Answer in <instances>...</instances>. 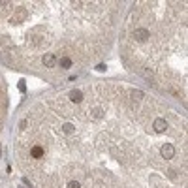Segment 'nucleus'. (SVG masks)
<instances>
[{"label": "nucleus", "instance_id": "obj_7", "mask_svg": "<svg viewBox=\"0 0 188 188\" xmlns=\"http://www.w3.org/2000/svg\"><path fill=\"white\" fill-rule=\"evenodd\" d=\"M58 66H60L62 70H68V68H71V58H68V57H62L60 60H58Z\"/></svg>", "mask_w": 188, "mask_h": 188}, {"label": "nucleus", "instance_id": "obj_11", "mask_svg": "<svg viewBox=\"0 0 188 188\" xmlns=\"http://www.w3.org/2000/svg\"><path fill=\"white\" fill-rule=\"evenodd\" d=\"M26 89V87H25V81H21V83H19V90H25Z\"/></svg>", "mask_w": 188, "mask_h": 188}, {"label": "nucleus", "instance_id": "obj_1", "mask_svg": "<svg viewBox=\"0 0 188 188\" xmlns=\"http://www.w3.org/2000/svg\"><path fill=\"white\" fill-rule=\"evenodd\" d=\"M160 153H162V156L166 158V160H171V158L175 156V147L171 145V143H166V145L160 149Z\"/></svg>", "mask_w": 188, "mask_h": 188}, {"label": "nucleus", "instance_id": "obj_8", "mask_svg": "<svg viewBox=\"0 0 188 188\" xmlns=\"http://www.w3.org/2000/svg\"><path fill=\"white\" fill-rule=\"evenodd\" d=\"M62 132H64V134H74L75 126L71 124V122H66V124H62Z\"/></svg>", "mask_w": 188, "mask_h": 188}, {"label": "nucleus", "instance_id": "obj_12", "mask_svg": "<svg viewBox=\"0 0 188 188\" xmlns=\"http://www.w3.org/2000/svg\"><path fill=\"white\" fill-rule=\"evenodd\" d=\"M21 188H23V186H21Z\"/></svg>", "mask_w": 188, "mask_h": 188}, {"label": "nucleus", "instance_id": "obj_3", "mask_svg": "<svg viewBox=\"0 0 188 188\" xmlns=\"http://www.w3.org/2000/svg\"><path fill=\"white\" fill-rule=\"evenodd\" d=\"M153 128H154V132H156V134H162V132H166V128H167L166 119H156V121H154V124H153Z\"/></svg>", "mask_w": 188, "mask_h": 188}, {"label": "nucleus", "instance_id": "obj_9", "mask_svg": "<svg viewBox=\"0 0 188 188\" xmlns=\"http://www.w3.org/2000/svg\"><path fill=\"white\" fill-rule=\"evenodd\" d=\"M102 107H94L92 109V119H102Z\"/></svg>", "mask_w": 188, "mask_h": 188}, {"label": "nucleus", "instance_id": "obj_10", "mask_svg": "<svg viewBox=\"0 0 188 188\" xmlns=\"http://www.w3.org/2000/svg\"><path fill=\"white\" fill-rule=\"evenodd\" d=\"M68 188H81V185H79L77 181H70L68 182Z\"/></svg>", "mask_w": 188, "mask_h": 188}, {"label": "nucleus", "instance_id": "obj_5", "mask_svg": "<svg viewBox=\"0 0 188 188\" xmlns=\"http://www.w3.org/2000/svg\"><path fill=\"white\" fill-rule=\"evenodd\" d=\"M43 154H45V149L40 147V145H36V147H32V149H30V156L32 158H43Z\"/></svg>", "mask_w": 188, "mask_h": 188}, {"label": "nucleus", "instance_id": "obj_6", "mask_svg": "<svg viewBox=\"0 0 188 188\" xmlns=\"http://www.w3.org/2000/svg\"><path fill=\"white\" fill-rule=\"evenodd\" d=\"M70 100L74 103H79L83 100V92H81V90H71V92H70Z\"/></svg>", "mask_w": 188, "mask_h": 188}, {"label": "nucleus", "instance_id": "obj_4", "mask_svg": "<svg viewBox=\"0 0 188 188\" xmlns=\"http://www.w3.org/2000/svg\"><path fill=\"white\" fill-rule=\"evenodd\" d=\"M43 64H45L47 68H55L58 64V60L55 58V55H51V53H47L45 57H43Z\"/></svg>", "mask_w": 188, "mask_h": 188}, {"label": "nucleus", "instance_id": "obj_2", "mask_svg": "<svg viewBox=\"0 0 188 188\" xmlns=\"http://www.w3.org/2000/svg\"><path fill=\"white\" fill-rule=\"evenodd\" d=\"M134 38L137 40V42H145L147 38H151V32L147 28H135L134 30Z\"/></svg>", "mask_w": 188, "mask_h": 188}]
</instances>
